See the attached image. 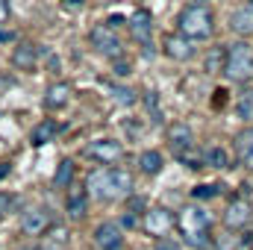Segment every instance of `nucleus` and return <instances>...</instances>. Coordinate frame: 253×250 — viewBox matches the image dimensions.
<instances>
[{"mask_svg":"<svg viewBox=\"0 0 253 250\" xmlns=\"http://www.w3.org/2000/svg\"><path fill=\"white\" fill-rule=\"evenodd\" d=\"M85 191L94 194L97 200H121V197H129L132 191V177L115 168V171H94L88 174V183H85Z\"/></svg>","mask_w":253,"mask_h":250,"instance_id":"nucleus-1","label":"nucleus"},{"mask_svg":"<svg viewBox=\"0 0 253 250\" xmlns=\"http://www.w3.org/2000/svg\"><path fill=\"white\" fill-rule=\"evenodd\" d=\"M180 227H183V236H186V245H189V248L206 250L212 245V239H209L212 218H209V212H203L200 206H189V209L180 215Z\"/></svg>","mask_w":253,"mask_h":250,"instance_id":"nucleus-2","label":"nucleus"},{"mask_svg":"<svg viewBox=\"0 0 253 250\" xmlns=\"http://www.w3.org/2000/svg\"><path fill=\"white\" fill-rule=\"evenodd\" d=\"M212 27H215L212 9H206V6H200V3L186 6V9L180 12V18H177V30H180V36H186L189 42H194V39H209Z\"/></svg>","mask_w":253,"mask_h":250,"instance_id":"nucleus-3","label":"nucleus"},{"mask_svg":"<svg viewBox=\"0 0 253 250\" xmlns=\"http://www.w3.org/2000/svg\"><path fill=\"white\" fill-rule=\"evenodd\" d=\"M224 74L233 83H245L253 77V47L248 42H233L227 47V62H224Z\"/></svg>","mask_w":253,"mask_h":250,"instance_id":"nucleus-4","label":"nucleus"},{"mask_svg":"<svg viewBox=\"0 0 253 250\" xmlns=\"http://www.w3.org/2000/svg\"><path fill=\"white\" fill-rule=\"evenodd\" d=\"M88 42H91V47H94L100 56H109L112 62H115V59H121V53H124L121 39H118V36H115V30H112V27H106V24H97V27L88 33Z\"/></svg>","mask_w":253,"mask_h":250,"instance_id":"nucleus-5","label":"nucleus"},{"mask_svg":"<svg viewBox=\"0 0 253 250\" xmlns=\"http://www.w3.org/2000/svg\"><path fill=\"white\" fill-rule=\"evenodd\" d=\"M85 156L94 159V162H100V165H115V162L124 159V147L115 138H97V141H91L85 147Z\"/></svg>","mask_w":253,"mask_h":250,"instance_id":"nucleus-6","label":"nucleus"},{"mask_svg":"<svg viewBox=\"0 0 253 250\" xmlns=\"http://www.w3.org/2000/svg\"><path fill=\"white\" fill-rule=\"evenodd\" d=\"M47 227H50V212L44 206H33L21 218V233L24 236H42Z\"/></svg>","mask_w":253,"mask_h":250,"instance_id":"nucleus-7","label":"nucleus"},{"mask_svg":"<svg viewBox=\"0 0 253 250\" xmlns=\"http://www.w3.org/2000/svg\"><path fill=\"white\" fill-rule=\"evenodd\" d=\"M94 245L100 250H121L124 248V236H121V227L115 221H103L97 224L94 230Z\"/></svg>","mask_w":253,"mask_h":250,"instance_id":"nucleus-8","label":"nucleus"},{"mask_svg":"<svg viewBox=\"0 0 253 250\" xmlns=\"http://www.w3.org/2000/svg\"><path fill=\"white\" fill-rule=\"evenodd\" d=\"M174 227V212H168L165 206H156L150 212H144V230L150 236H165Z\"/></svg>","mask_w":253,"mask_h":250,"instance_id":"nucleus-9","label":"nucleus"},{"mask_svg":"<svg viewBox=\"0 0 253 250\" xmlns=\"http://www.w3.org/2000/svg\"><path fill=\"white\" fill-rule=\"evenodd\" d=\"M253 215V206L248 197H236L230 206H227V212H224V224L230 227V230H239V227H245L248 221H251Z\"/></svg>","mask_w":253,"mask_h":250,"instance_id":"nucleus-10","label":"nucleus"},{"mask_svg":"<svg viewBox=\"0 0 253 250\" xmlns=\"http://www.w3.org/2000/svg\"><path fill=\"white\" fill-rule=\"evenodd\" d=\"M162 50L171 56V59H177V62H189L191 56H194V47H191V42L186 36H165V42H162Z\"/></svg>","mask_w":253,"mask_h":250,"instance_id":"nucleus-11","label":"nucleus"},{"mask_svg":"<svg viewBox=\"0 0 253 250\" xmlns=\"http://www.w3.org/2000/svg\"><path fill=\"white\" fill-rule=\"evenodd\" d=\"M129 27H132V36L135 42H141L144 47H150V36H153V18L147 9H138L132 18H129Z\"/></svg>","mask_w":253,"mask_h":250,"instance_id":"nucleus-12","label":"nucleus"},{"mask_svg":"<svg viewBox=\"0 0 253 250\" xmlns=\"http://www.w3.org/2000/svg\"><path fill=\"white\" fill-rule=\"evenodd\" d=\"M12 65L18 71H36V65H39V47L30 44V42H21L12 50Z\"/></svg>","mask_w":253,"mask_h":250,"instance_id":"nucleus-13","label":"nucleus"},{"mask_svg":"<svg viewBox=\"0 0 253 250\" xmlns=\"http://www.w3.org/2000/svg\"><path fill=\"white\" fill-rule=\"evenodd\" d=\"M71 100V85L68 83H53L47 91H44V109L56 112V109H65Z\"/></svg>","mask_w":253,"mask_h":250,"instance_id":"nucleus-14","label":"nucleus"},{"mask_svg":"<svg viewBox=\"0 0 253 250\" xmlns=\"http://www.w3.org/2000/svg\"><path fill=\"white\" fill-rule=\"evenodd\" d=\"M65 209H68V215L71 218H83L85 212H88V191L80 186H74L71 191H68V200H65Z\"/></svg>","mask_w":253,"mask_h":250,"instance_id":"nucleus-15","label":"nucleus"},{"mask_svg":"<svg viewBox=\"0 0 253 250\" xmlns=\"http://www.w3.org/2000/svg\"><path fill=\"white\" fill-rule=\"evenodd\" d=\"M236 156H239L242 165L253 168V126L242 129V132L236 135Z\"/></svg>","mask_w":253,"mask_h":250,"instance_id":"nucleus-16","label":"nucleus"},{"mask_svg":"<svg viewBox=\"0 0 253 250\" xmlns=\"http://www.w3.org/2000/svg\"><path fill=\"white\" fill-rule=\"evenodd\" d=\"M56 132H59V124H56L53 118H44L42 124L33 126V132H30V141H33L36 147H42V144L53 141V138H56Z\"/></svg>","mask_w":253,"mask_h":250,"instance_id":"nucleus-17","label":"nucleus"},{"mask_svg":"<svg viewBox=\"0 0 253 250\" xmlns=\"http://www.w3.org/2000/svg\"><path fill=\"white\" fill-rule=\"evenodd\" d=\"M168 141H171V147H177V150H183V147H191V126L189 124H171L168 126Z\"/></svg>","mask_w":253,"mask_h":250,"instance_id":"nucleus-18","label":"nucleus"},{"mask_svg":"<svg viewBox=\"0 0 253 250\" xmlns=\"http://www.w3.org/2000/svg\"><path fill=\"white\" fill-rule=\"evenodd\" d=\"M162 153L159 150H144L141 156H138V168L144 171V174H159L162 171Z\"/></svg>","mask_w":253,"mask_h":250,"instance_id":"nucleus-19","label":"nucleus"},{"mask_svg":"<svg viewBox=\"0 0 253 250\" xmlns=\"http://www.w3.org/2000/svg\"><path fill=\"white\" fill-rule=\"evenodd\" d=\"M230 27L242 36H251L253 33V9H242V12H233L230 18Z\"/></svg>","mask_w":253,"mask_h":250,"instance_id":"nucleus-20","label":"nucleus"},{"mask_svg":"<svg viewBox=\"0 0 253 250\" xmlns=\"http://www.w3.org/2000/svg\"><path fill=\"white\" fill-rule=\"evenodd\" d=\"M203 165H209V168H230V153L224 147H209L203 153Z\"/></svg>","mask_w":253,"mask_h":250,"instance_id":"nucleus-21","label":"nucleus"},{"mask_svg":"<svg viewBox=\"0 0 253 250\" xmlns=\"http://www.w3.org/2000/svg\"><path fill=\"white\" fill-rule=\"evenodd\" d=\"M224 62H227V47H212L203 59V68L209 74H218V71H224Z\"/></svg>","mask_w":253,"mask_h":250,"instance_id":"nucleus-22","label":"nucleus"},{"mask_svg":"<svg viewBox=\"0 0 253 250\" xmlns=\"http://www.w3.org/2000/svg\"><path fill=\"white\" fill-rule=\"evenodd\" d=\"M236 115H239L242 121L253 124V88H248V91L236 100Z\"/></svg>","mask_w":253,"mask_h":250,"instance_id":"nucleus-23","label":"nucleus"},{"mask_svg":"<svg viewBox=\"0 0 253 250\" xmlns=\"http://www.w3.org/2000/svg\"><path fill=\"white\" fill-rule=\"evenodd\" d=\"M74 174H77V165L71 162V159H62L59 162V168H56V174H53V186H68L71 180H74Z\"/></svg>","mask_w":253,"mask_h":250,"instance_id":"nucleus-24","label":"nucleus"},{"mask_svg":"<svg viewBox=\"0 0 253 250\" xmlns=\"http://www.w3.org/2000/svg\"><path fill=\"white\" fill-rule=\"evenodd\" d=\"M144 106H147V112H150V121L153 124H162V106H159V94L150 88V91H144Z\"/></svg>","mask_w":253,"mask_h":250,"instance_id":"nucleus-25","label":"nucleus"},{"mask_svg":"<svg viewBox=\"0 0 253 250\" xmlns=\"http://www.w3.org/2000/svg\"><path fill=\"white\" fill-rule=\"evenodd\" d=\"M191 194H194V200H212L221 194V186L218 183H200V186L191 188Z\"/></svg>","mask_w":253,"mask_h":250,"instance_id":"nucleus-26","label":"nucleus"},{"mask_svg":"<svg viewBox=\"0 0 253 250\" xmlns=\"http://www.w3.org/2000/svg\"><path fill=\"white\" fill-rule=\"evenodd\" d=\"M112 97H115L121 106H132V103H135V91L126 88V85H112Z\"/></svg>","mask_w":253,"mask_h":250,"instance_id":"nucleus-27","label":"nucleus"},{"mask_svg":"<svg viewBox=\"0 0 253 250\" xmlns=\"http://www.w3.org/2000/svg\"><path fill=\"white\" fill-rule=\"evenodd\" d=\"M177 156H180V162H183V165H189V168H203V156H197V153H194L191 147L180 150Z\"/></svg>","mask_w":253,"mask_h":250,"instance_id":"nucleus-28","label":"nucleus"},{"mask_svg":"<svg viewBox=\"0 0 253 250\" xmlns=\"http://www.w3.org/2000/svg\"><path fill=\"white\" fill-rule=\"evenodd\" d=\"M39 250H65V233H62V230H56V233H53V239H47Z\"/></svg>","mask_w":253,"mask_h":250,"instance_id":"nucleus-29","label":"nucleus"},{"mask_svg":"<svg viewBox=\"0 0 253 250\" xmlns=\"http://www.w3.org/2000/svg\"><path fill=\"white\" fill-rule=\"evenodd\" d=\"M12 209H15V194H9V191H0V218H6Z\"/></svg>","mask_w":253,"mask_h":250,"instance_id":"nucleus-30","label":"nucleus"},{"mask_svg":"<svg viewBox=\"0 0 253 250\" xmlns=\"http://www.w3.org/2000/svg\"><path fill=\"white\" fill-rule=\"evenodd\" d=\"M9 15H12V3L9 0H0V24H6Z\"/></svg>","mask_w":253,"mask_h":250,"instance_id":"nucleus-31","label":"nucleus"},{"mask_svg":"<svg viewBox=\"0 0 253 250\" xmlns=\"http://www.w3.org/2000/svg\"><path fill=\"white\" fill-rule=\"evenodd\" d=\"M115 74H118V77H126V74H129V62H126V59H115Z\"/></svg>","mask_w":253,"mask_h":250,"instance_id":"nucleus-32","label":"nucleus"},{"mask_svg":"<svg viewBox=\"0 0 253 250\" xmlns=\"http://www.w3.org/2000/svg\"><path fill=\"white\" fill-rule=\"evenodd\" d=\"M156 250H180L174 242H168V239H162V242H156Z\"/></svg>","mask_w":253,"mask_h":250,"instance_id":"nucleus-33","label":"nucleus"},{"mask_svg":"<svg viewBox=\"0 0 253 250\" xmlns=\"http://www.w3.org/2000/svg\"><path fill=\"white\" fill-rule=\"evenodd\" d=\"M121 24H124V18H121V15H112V18L106 21V27H112V30H115V27H121Z\"/></svg>","mask_w":253,"mask_h":250,"instance_id":"nucleus-34","label":"nucleus"},{"mask_svg":"<svg viewBox=\"0 0 253 250\" xmlns=\"http://www.w3.org/2000/svg\"><path fill=\"white\" fill-rule=\"evenodd\" d=\"M12 39V33H6V30H0V42H9Z\"/></svg>","mask_w":253,"mask_h":250,"instance_id":"nucleus-35","label":"nucleus"},{"mask_svg":"<svg viewBox=\"0 0 253 250\" xmlns=\"http://www.w3.org/2000/svg\"><path fill=\"white\" fill-rule=\"evenodd\" d=\"M65 3H71V6H80V3H83V0H65Z\"/></svg>","mask_w":253,"mask_h":250,"instance_id":"nucleus-36","label":"nucleus"},{"mask_svg":"<svg viewBox=\"0 0 253 250\" xmlns=\"http://www.w3.org/2000/svg\"><path fill=\"white\" fill-rule=\"evenodd\" d=\"M248 245H251V250H253V233H251V236H248Z\"/></svg>","mask_w":253,"mask_h":250,"instance_id":"nucleus-37","label":"nucleus"},{"mask_svg":"<svg viewBox=\"0 0 253 250\" xmlns=\"http://www.w3.org/2000/svg\"><path fill=\"white\" fill-rule=\"evenodd\" d=\"M18 250H30V248H18Z\"/></svg>","mask_w":253,"mask_h":250,"instance_id":"nucleus-38","label":"nucleus"},{"mask_svg":"<svg viewBox=\"0 0 253 250\" xmlns=\"http://www.w3.org/2000/svg\"><path fill=\"white\" fill-rule=\"evenodd\" d=\"M251 9H253V0H251Z\"/></svg>","mask_w":253,"mask_h":250,"instance_id":"nucleus-39","label":"nucleus"}]
</instances>
